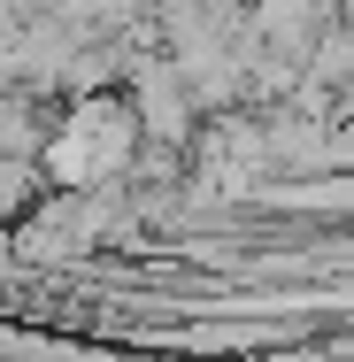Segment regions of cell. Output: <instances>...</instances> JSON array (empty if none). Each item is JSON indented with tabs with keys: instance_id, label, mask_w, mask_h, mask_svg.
<instances>
[{
	"instance_id": "cell-2",
	"label": "cell",
	"mask_w": 354,
	"mask_h": 362,
	"mask_svg": "<svg viewBox=\"0 0 354 362\" xmlns=\"http://www.w3.org/2000/svg\"><path fill=\"white\" fill-rule=\"evenodd\" d=\"M347 23H354V0H347Z\"/></svg>"
},
{
	"instance_id": "cell-1",
	"label": "cell",
	"mask_w": 354,
	"mask_h": 362,
	"mask_svg": "<svg viewBox=\"0 0 354 362\" xmlns=\"http://www.w3.org/2000/svg\"><path fill=\"white\" fill-rule=\"evenodd\" d=\"M108 116H116L108 100H93V108H85V124H108ZM108 132H116L108 146H131V139H139L131 124H108ZM108 162H116V154H100V146H93V139H77V132H62V139H54V177H77V185H85V177H100Z\"/></svg>"
}]
</instances>
